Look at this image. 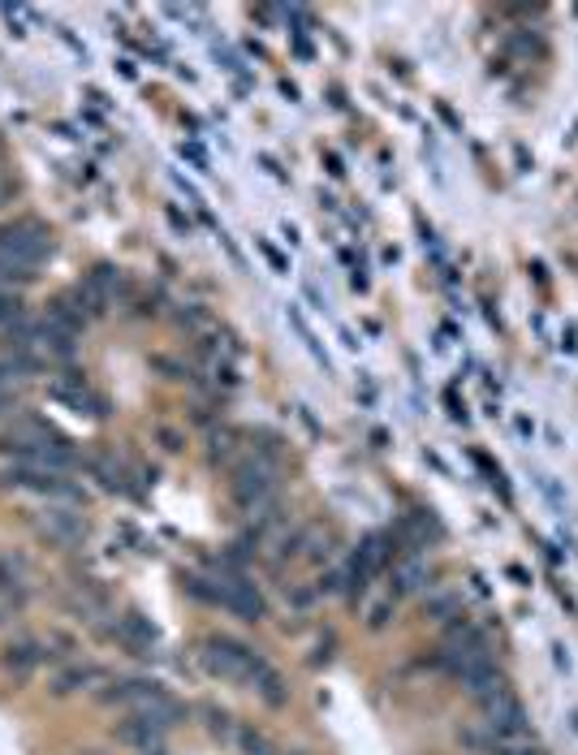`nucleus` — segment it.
Returning a JSON list of instances; mask_svg holds the SVG:
<instances>
[{
	"instance_id": "nucleus-1",
	"label": "nucleus",
	"mask_w": 578,
	"mask_h": 755,
	"mask_svg": "<svg viewBox=\"0 0 578 755\" xmlns=\"http://www.w3.org/2000/svg\"><path fill=\"white\" fill-rule=\"evenodd\" d=\"M48 255V229L39 221H13L0 229V281H31L35 264Z\"/></svg>"
},
{
	"instance_id": "nucleus-2",
	"label": "nucleus",
	"mask_w": 578,
	"mask_h": 755,
	"mask_svg": "<svg viewBox=\"0 0 578 755\" xmlns=\"http://www.w3.org/2000/svg\"><path fill=\"white\" fill-rule=\"evenodd\" d=\"M199 665L208 669L212 678H225V682H251L255 669L264 665V656H259L251 643L242 639H229V635H216L199 648Z\"/></svg>"
},
{
	"instance_id": "nucleus-3",
	"label": "nucleus",
	"mask_w": 578,
	"mask_h": 755,
	"mask_svg": "<svg viewBox=\"0 0 578 755\" xmlns=\"http://www.w3.org/2000/svg\"><path fill=\"white\" fill-rule=\"evenodd\" d=\"M479 708H484V730L497 738L501 747H514V743H527L531 738V721H527V708L514 699V691H497L488 699H479Z\"/></svg>"
},
{
	"instance_id": "nucleus-4",
	"label": "nucleus",
	"mask_w": 578,
	"mask_h": 755,
	"mask_svg": "<svg viewBox=\"0 0 578 755\" xmlns=\"http://www.w3.org/2000/svg\"><path fill=\"white\" fill-rule=\"evenodd\" d=\"M216 604L229 609L233 617H242V622H264L268 617L264 596H259L255 583H246V579H216Z\"/></svg>"
},
{
	"instance_id": "nucleus-5",
	"label": "nucleus",
	"mask_w": 578,
	"mask_h": 755,
	"mask_svg": "<svg viewBox=\"0 0 578 755\" xmlns=\"http://www.w3.org/2000/svg\"><path fill=\"white\" fill-rule=\"evenodd\" d=\"M164 725H156V721H147V717H139V712H130L126 721L117 725V743H126V747H134V751H164Z\"/></svg>"
},
{
	"instance_id": "nucleus-6",
	"label": "nucleus",
	"mask_w": 578,
	"mask_h": 755,
	"mask_svg": "<svg viewBox=\"0 0 578 755\" xmlns=\"http://www.w3.org/2000/svg\"><path fill=\"white\" fill-rule=\"evenodd\" d=\"M233 492H238V501L242 505H264L268 501V492H272V475H268V466H259V462H246L238 466V479H233Z\"/></svg>"
},
{
	"instance_id": "nucleus-7",
	"label": "nucleus",
	"mask_w": 578,
	"mask_h": 755,
	"mask_svg": "<svg viewBox=\"0 0 578 755\" xmlns=\"http://www.w3.org/2000/svg\"><path fill=\"white\" fill-rule=\"evenodd\" d=\"M39 531H44L52 544H82L87 523H82V514H74V510H48L39 518Z\"/></svg>"
},
{
	"instance_id": "nucleus-8",
	"label": "nucleus",
	"mask_w": 578,
	"mask_h": 755,
	"mask_svg": "<svg viewBox=\"0 0 578 755\" xmlns=\"http://www.w3.org/2000/svg\"><path fill=\"white\" fill-rule=\"evenodd\" d=\"M113 635H117L121 648H130L134 656H151V652H156V630H151L139 613L121 617V622L113 626Z\"/></svg>"
},
{
	"instance_id": "nucleus-9",
	"label": "nucleus",
	"mask_w": 578,
	"mask_h": 755,
	"mask_svg": "<svg viewBox=\"0 0 578 755\" xmlns=\"http://www.w3.org/2000/svg\"><path fill=\"white\" fill-rule=\"evenodd\" d=\"M48 661V643H35V639H22V643H9L5 648V669H13L18 678H26L35 665Z\"/></svg>"
},
{
	"instance_id": "nucleus-10",
	"label": "nucleus",
	"mask_w": 578,
	"mask_h": 755,
	"mask_svg": "<svg viewBox=\"0 0 578 755\" xmlns=\"http://www.w3.org/2000/svg\"><path fill=\"white\" fill-rule=\"evenodd\" d=\"M251 686L259 691V699H264L268 708H285V699H289V691H285V682H281V674L272 669L268 661L255 669V678H251Z\"/></svg>"
},
{
	"instance_id": "nucleus-11",
	"label": "nucleus",
	"mask_w": 578,
	"mask_h": 755,
	"mask_svg": "<svg viewBox=\"0 0 578 755\" xmlns=\"http://www.w3.org/2000/svg\"><path fill=\"white\" fill-rule=\"evenodd\" d=\"M0 596L13 604H26V579H22V561L0 557Z\"/></svg>"
},
{
	"instance_id": "nucleus-12",
	"label": "nucleus",
	"mask_w": 578,
	"mask_h": 755,
	"mask_svg": "<svg viewBox=\"0 0 578 755\" xmlns=\"http://www.w3.org/2000/svg\"><path fill=\"white\" fill-rule=\"evenodd\" d=\"M91 682H104V674L95 665H74V669H61L57 682H52V691L57 695H70L78 686H91Z\"/></svg>"
},
{
	"instance_id": "nucleus-13",
	"label": "nucleus",
	"mask_w": 578,
	"mask_h": 755,
	"mask_svg": "<svg viewBox=\"0 0 578 755\" xmlns=\"http://www.w3.org/2000/svg\"><path fill=\"white\" fill-rule=\"evenodd\" d=\"M397 587L393 592H419L423 583H428V566H423V561H406L402 570H397V579H393Z\"/></svg>"
},
{
	"instance_id": "nucleus-14",
	"label": "nucleus",
	"mask_w": 578,
	"mask_h": 755,
	"mask_svg": "<svg viewBox=\"0 0 578 755\" xmlns=\"http://www.w3.org/2000/svg\"><path fill=\"white\" fill-rule=\"evenodd\" d=\"M458 743L471 747L475 755H497V751H501V743H497V738H492L488 730H458Z\"/></svg>"
},
{
	"instance_id": "nucleus-15",
	"label": "nucleus",
	"mask_w": 578,
	"mask_h": 755,
	"mask_svg": "<svg viewBox=\"0 0 578 755\" xmlns=\"http://www.w3.org/2000/svg\"><path fill=\"white\" fill-rule=\"evenodd\" d=\"M238 747H242V755H272L268 738L259 734V730H251V725H242V730H238Z\"/></svg>"
},
{
	"instance_id": "nucleus-16",
	"label": "nucleus",
	"mask_w": 578,
	"mask_h": 755,
	"mask_svg": "<svg viewBox=\"0 0 578 755\" xmlns=\"http://www.w3.org/2000/svg\"><path fill=\"white\" fill-rule=\"evenodd\" d=\"M22 320V302H18V294H9V290H0V324H18Z\"/></svg>"
},
{
	"instance_id": "nucleus-17",
	"label": "nucleus",
	"mask_w": 578,
	"mask_h": 755,
	"mask_svg": "<svg viewBox=\"0 0 578 755\" xmlns=\"http://www.w3.org/2000/svg\"><path fill=\"white\" fill-rule=\"evenodd\" d=\"M458 604H462L458 596H436V600H432V613H436V617H445V613L458 609Z\"/></svg>"
},
{
	"instance_id": "nucleus-18",
	"label": "nucleus",
	"mask_w": 578,
	"mask_h": 755,
	"mask_svg": "<svg viewBox=\"0 0 578 755\" xmlns=\"http://www.w3.org/2000/svg\"><path fill=\"white\" fill-rule=\"evenodd\" d=\"M389 613H393V604H376V609H371V626H384Z\"/></svg>"
},
{
	"instance_id": "nucleus-19",
	"label": "nucleus",
	"mask_w": 578,
	"mask_h": 755,
	"mask_svg": "<svg viewBox=\"0 0 578 755\" xmlns=\"http://www.w3.org/2000/svg\"><path fill=\"white\" fill-rule=\"evenodd\" d=\"M9 376H18V372H13L9 359H5V363H0V389H5V384H9Z\"/></svg>"
},
{
	"instance_id": "nucleus-20",
	"label": "nucleus",
	"mask_w": 578,
	"mask_h": 755,
	"mask_svg": "<svg viewBox=\"0 0 578 755\" xmlns=\"http://www.w3.org/2000/svg\"><path fill=\"white\" fill-rule=\"evenodd\" d=\"M5 410H13V393L0 389V415H5Z\"/></svg>"
},
{
	"instance_id": "nucleus-21",
	"label": "nucleus",
	"mask_w": 578,
	"mask_h": 755,
	"mask_svg": "<svg viewBox=\"0 0 578 755\" xmlns=\"http://www.w3.org/2000/svg\"><path fill=\"white\" fill-rule=\"evenodd\" d=\"M143 755H164V751H143Z\"/></svg>"
},
{
	"instance_id": "nucleus-22",
	"label": "nucleus",
	"mask_w": 578,
	"mask_h": 755,
	"mask_svg": "<svg viewBox=\"0 0 578 755\" xmlns=\"http://www.w3.org/2000/svg\"><path fill=\"white\" fill-rule=\"evenodd\" d=\"M289 755H307V751H289Z\"/></svg>"
},
{
	"instance_id": "nucleus-23",
	"label": "nucleus",
	"mask_w": 578,
	"mask_h": 755,
	"mask_svg": "<svg viewBox=\"0 0 578 755\" xmlns=\"http://www.w3.org/2000/svg\"><path fill=\"white\" fill-rule=\"evenodd\" d=\"M0 622H5V613H0Z\"/></svg>"
},
{
	"instance_id": "nucleus-24",
	"label": "nucleus",
	"mask_w": 578,
	"mask_h": 755,
	"mask_svg": "<svg viewBox=\"0 0 578 755\" xmlns=\"http://www.w3.org/2000/svg\"><path fill=\"white\" fill-rule=\"evenodd\" d=\"M0 290H5V281H0Z\"/></svg>"
}]
</instances>
